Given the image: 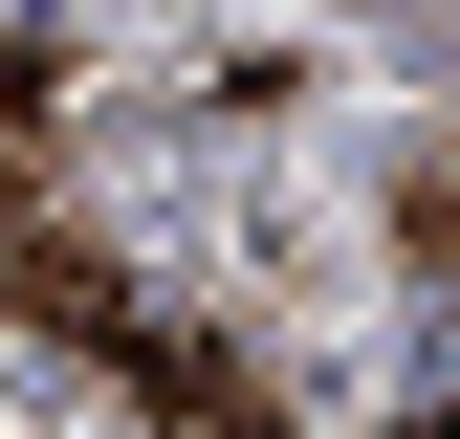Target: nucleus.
<instances>
[{"label": "nucleus", "mask_w": 460, "mask_h": 439, "mask_svg": "<svg viewBox=\"0 0 460 439\" xmlns=\"http://www.w3.org/2000/svg\"><path fill=\"white\" fill-rule=\"evenodd\" d=\"M394 439H460V396H394Z\"/></svg>", "instance_id": "7ed1b4c3"}, {"label": "nucleus", "mask_w": 460, "mask_h": 439, "mask_svg": "<svg viewBox=\"0 0 460 439\" xmlns=\"http://www.w3.org/2000/svg\"><path fill=\"white\" fill-rule=\"evenodd\" d=\"M44 110H66V22H0V220H22V154H44Z\"/></svg>", "instance_id": "f257e3e1"}, {"label": "nucleus", "mask_w": 460, "mask_h": 439, "mask_svg": "<svg viewBox=\"0 0 460 439\" xmlns=\"http://www.w3.org/2000/svg\"><path fill=\"white\" fill-rule=\"evenodd\" d=\"M394 242H417V264H438V286H460V154H438V176H417V198H394Z\"/></svg>", "instance_id": "f03ea898"}]
</instances>
